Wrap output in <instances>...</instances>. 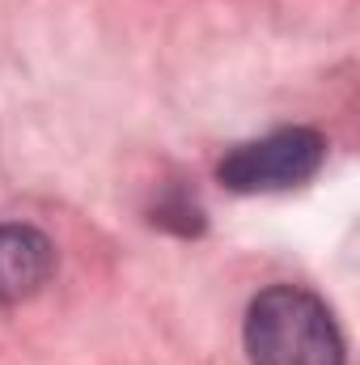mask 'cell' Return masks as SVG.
I'll return each instance as SVG.
<instances>
[{"label": "cell", "instance_id": "cell-1", "mask_svg": "<svg viewBox=\"0 0 360 365\" xmlns=\"http://www.w3.org/2000/svg\"><path fill=\"white\" fill-rule=\"evenodd\" d=\"M246 357L250 365H344V340L314 293L275 284L250 302Z\"/></svg>", "mask_w": 360, "mask_h": 365}, {"label": "cell", "instance_id": "cell-2", "mask_svg": "<svg viewBox=\"0 0 360 365\" xmlns=\"http://www.w3.org/2000/svg\"><path fill=\"white\" fill-rule=\"evenodd\" d=\"M327 158V140L309 128H284V132H271L263 140H250V145H238L225 162H221V182L229 191H242V195H255V191H288V187H301L305 179L318 175Z\"/></svg>", "mask_w": 360, "mask_h": 365}, {"label": "cell", "instance_id": "cell-3", "mask_svg": "<svg viewBox=\"0 0 360 365\" xmlns=\"http://www.w3.org/2000/svg\"><path fill=\"white\" fill-rule=\"evenodd\" d=\"M55 268V247L34 225H0V306L34 297Z\"/></svg>", "mask_w": 360, "mask_h": 365}]
</instances>
